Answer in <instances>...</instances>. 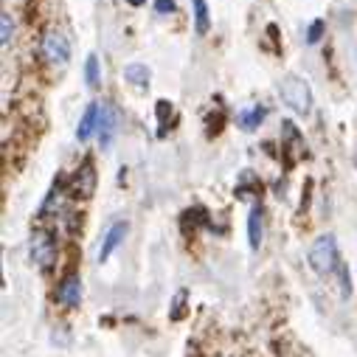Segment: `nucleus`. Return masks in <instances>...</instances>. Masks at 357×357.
I'll list each match as a JSON object with an SVG mask.
<instances>
[{"mask_svg":"<svg viewBox=\"0 0 357 357\" xmlns=\"http://www.w3.org/2000/svg\"><path fill=\"white\" fill-rule=\"evenodd\" d=\"M307 259H310V267H312L318 276H335L337 264L343 261V259H340V250H337V239H335L332 234L318 236V239L312 242Z\"/></svg>","mask_w":357,"mask_h":357,"instance_id":"nucleus-1","label":"nucleus"},{"mask_svg":"<svg viewBox=\"0 0 357 357\" xmlns=\"http://www.w3.org/2000/svg\"><path fill=\"white\" fill-rule=\"evenodd\" d=\"M279 96H282V102H284L293 113H298V116H307V113L312 110V87H310L307 79H301V76H296V73H287V76L279 82Z\"/></svg>","mask_w":357,"mask_h":357,"instance_id":"nucleus-2","label":"nucleus"},{"mask_svg":"<svg viewBox=\"0 0 357 357\" xmlns=\"http://www.w3.org/2000/svg\"><path fill=\"white\" fill-rule=\"evenodd\" d=\"M40 56L51 68H65L68 59H70V43H68V37L62 31H56V29L45 31L43 40H40Z\"/></svg>","mask_w":357,"mask_h":357,"instance_id":"nucleus-3","label":"nucleus"},{"mask_svg":"<svg viewBox=\"0 0 357 357\" xmlns=\"http://www.w3.org/2000/svg\"><path fill=\"white\" fill-rule=\"evenodd\" d=\"M29 250H31V261L40 267V271H51V267H54V261H56V239H54L51 231L37 228L31 234Z\"/></svg>","mask_w":357,"mask_h":357,"instance_id":"nucleus-4","label":"nucleus"},{"mask_svg":"<svg viewBox=\"0 0 357 357\" xmlns=\"http://www.w3.org/2000/svg\"><path fill=\"white\" fill-rule=\"evenodd\" d=\"M68 192H70L73 197H79V200L93 197V192H96V166H93L91 158H84L82 166L73 172L70 183H68Z\"/></svg>","mask_w":357,"mask_h":357,"instance_id":"nucleus-5","label":"nucleus"},{"mask_svg":"<svg viewBox=\"0 0 357 357\" xmlns=\"http://www.w3.org/2000/svg\"><path fill=\"white\" fill-rule=\"evenodd\" d=\"M116 130H119V113H116L110 105L102 102V116H99V130H96L102 149H110V144H113V138H116Z\"/></svg>","mask_w":357,"mask_h":357,"instance_id":"nucleus-6","label":"nucleus"},{"mask_svg":"<svg viewBox=\"0 0 357 357\" xmlns=\"http://www.w3.org/2000/svg\"><path fill=\"white\" fill-rule=\"evenodd\" d=\"M56 301L62 307H79V301H82V279H79V273H68L62 279V284L56 290Z\"/></svg>","mask_w":357,"mask_h":357,"instance_id":"nucleus-7","label":"nucleus"},{"mask_svg":"<svg viewBox=\"0 0 357 357\" xmlns=\"http://www.w3.org/2000/svg\"><path fill=\"white\" fill-rule=\"evenodd\" d=\"M99 116H102V105L99 102H91L84 110V116L79 119V127H76V138L79 141H87L96 130H99Z\"/></svg>","mask_w":357,"mask_h":357,"instance_id":"nucleus-8","label":"nucleus"},{"mask_svg":"<svg viewBox=\"0 0 357 357\" xmlns=\"http://www.w3.org/2000/svg\"><path fill=\"white\" fill-rule=\"evenodd\" d=\"M124 236H127V222H113L110 225V231L105 234V242H102V248H99V261H107L110 256H113V250L124 242Z\"/></svg>","mask_w":357,"mask_h":357,"instance_id":"nucleus-9","label":"nucleus"},{"mask_svg":"<svg viewBox=\"0 0 357 357\" xmlns=\"http://www.w3.org/2000/svg\"><path fill=\"white\" fill-rule=\"evenodd\" d=\"M261 239H264V214H261V206H253L248 214V242L253 250H259Z\"/></svg>","mask_w":357,"mask_h":357,"instance_id":"nucleus-10","label":"nucleus"},{"mask_svg":"<svg viewBox=\"0 0 357 357\" xmlns=\"http://www.w3.org/2000/svg\"><path fill=\"white\" fill-rule=\"evenodd\" d=\"M192 12H195V31L197 37H206L211 29V12L206 0H192Z\"/></svg>","mask_w":357,"mask_h":357,"instance_id":"nucleus-11","label":"nucleus"},{"mask_svg":"<svg viewBox=\"0 0 357 357\" xmlns=\"http://www.w3.org/2000/svg\"><path fill=\"white\" fill-rule=\"evenodd\" d=\"M124 79H127L132 87H138V91H146V87H149V68L141 65V62H130V65L124 68Z\"/></svg>","mask_w":357,"mask_h":357,"instance_id":"nucleus-12","label":"nucleus"},{"mask_svg":"<svg viewBox=\"0 0 357 357\" xmlns=\"http://www.w3.org/2000/svg\"><path fill=\"white\" fill-rule=\"evenodd\" d=\"M264 116H267V110H264L261 105H253L250 110H242V113L236 116V121H239V127H242L245 132H253V130L264 121Z\"/></svg>","mask_w":357,"mask_h":357,"instance_id":"nucleus-13","label":"nucleus"},{"mask_svg":"<svg viewBox=\"0 0 357 357\" xmlns=\"http://www.w3.org/2000/svg\"><path fill=\"white\" fill-rule=\"evenodd\" d=\"M155 113H158V138H166L169 132V124H172V105L166 99H160L155 105Z\"/></svg>","mask_w":357,"mask_h":357,"instance_id":"nucleus-14","label":"nucleus"},{"mask_svg":"<svg viewBox=\"0 0 357 357\" xmlns=\"http://www.w3.org/2000/svg\"><path fill=\"white\" fill-rule=\"evenodd\" d=\"M335 284H337V293H340V298H349L351 296V276H349V267H346V261H340L337 264V271H335Z\"/></svg>","mask_w":357,"mask_h":357,"instance_id":"nucleus-15","label":"nucleus"},{"mask_svg":"<svg viewBox=\"0 0 357 357\" xmlns=\"http://www.w3.org/2000/svg\"><path fill=\"white\" fill-rule=\"evenodd\" d=\"M84 79H87V84L91 87H99V82H102V73H99V56L96 54H91L84 59Z\"/></svg>","mask_w":357,"mask_h":357,"instance_id":"nucleus-16","label":"nucleus"},{"mask_svg":"<svg viewBox=\"0 0 357 357\" xmlns=\"http://www.w3.org/2000/svg\"><path fill=\"white\" fill-rule=\"evenodd\" d=\"M12 40H15V23H12V15L3 12V15H0V45L9 48Z\"/></svg>","mask_w":357,"mask_h":357,"instance_id":"nucleus-17","label":"nucleus"},{"mask_svg":"<svg viewBox=\"0 0 357 357\" xmlns=\"http://www.w3.org/2000/svg\"><path fill=\"white\" fill-rule=\"evenodd\" d=\"M186 298H189V293H186V290H177V293H174V301H172V310H169L172 321H181V318H183V310H186Z\"/></svg>","mask_w":357,"mask_h":357,"instance_id":"nucleus-18","label":"nucleus"},{"mask_svg":"<svg viewBox=\"0 0 357 357\" xmlns=\"http://www.w3.org/2000/svg\"><path fill=\"white\" fill-rule=\"evenodd\" d=\"M321 37H324V20H312V23H310V29H307V43H310V45H315Z\"/></svg>","mask_w":357,"mask_h":357,"instance_id":"nucleus-19","label":"nucleus"},{"mask_svg":"<svg viewBox=\"0 0 357 357\" xmlns=\"http://www.w3.org/2000/svg\"><path fill=\"white\" fill-rule=\"evenodd\" d=\"M177 6H174V0H155V12L158 15H172Z\"/></svg>","mask_w":357,"mask_h":357,"instance_id":"nucleus-20","label":"nucleus"},{"mask_svg":"<svg viewBox=\"0 0 357 357\" xmlns=\"http://www.w3.org/2000/svg\"><path fill=\"white\" fill-rule=\"evenodd\" d=\"M127 3H130V6H135V9H138V6H144V3H146V0H127Z\"/></svg>","mask_w":357,"mask_h":357,"instance_id":"nucleus-21","label":"nucleus"}]
</instances>
